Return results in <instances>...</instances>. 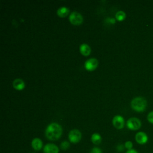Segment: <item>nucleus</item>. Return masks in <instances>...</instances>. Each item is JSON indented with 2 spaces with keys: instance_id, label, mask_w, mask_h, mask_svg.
<instances>
[{
  "instance_id": "obj_9",
  "label": "nucleus",
  "mask_w": 153,
  "mask_h": 153,
  "mask_svg": "<svg viewBox=\"0 0 153 153\" xmlns=\"http://www.w3.org/2000/svg\"><path fill=\"white\" fill-rule=\"evenodd\" d=\"M44 153H59V148L54 143H47L43 148Z\"/></svg>"
},
{
  "instance_id": "obj_2",
  "label": "nucleus",
  "mask_w": 153,
  "mask_h": 153,
  "mask_svg": "<svg viewBox=\"0 0 153 153\" xmlns=\"http://www.w3.org/2000/svg\"><path fill=\"white\" fill-rule=\"evenodd\" d=\"M147 106V102L142 97H137L134 98L131 102V107L133 110L137 112H143Z\"/></svg>"
},
{
  "instance_id": "obj_22",
  "label": "nucleus",
  "mask_w": 153,
  "mask_h": 153,
  "mask_svg": "<svg viewBox=\"0 0 153 153\" xmlns=\"http://www.w3.org/2000/svg\"><path fill=\"white\" fill-rule=\"evenodd\" d=\"M109 19V20H106V21H108L109 22H110V23H112V24H114V23H115V19H114V18H110V19Z\"/></svg>"
},
{
  "instance_id": "obj_19",
  "label": "nucleus",
  "mask_w": 153,
  "mask_h": 153,
  "mask_svg": "<svg viewBox=\"0 0 153 153\" xmlns=\"http://www.w3.org/2000/svg\"><path fill=\"white\" fill-rule=\"evenodd\" d=\"M147 119H148V121L150 123L153 124V111L150 112L148 114Z\"/></svg>"
},
{
  "instance_id": "obj_5",
  "label": "nucleus",
  "mask_w": 153,
  "mask_h": 153,
  "mask_svg": "<svg viewBox=\"0 0 153 153\" xmlns=\"http://www.w3.org/2000/svg\"><path fill=\"white\" fill-rule=\"evenodd\" d=\"M69 19L71 23L74 25H79L82 23L83 21L82 15L77 11L72 12L69 15Z\"/></svg>"
},
{
  "instance_id": "obj_20",
  "label": "nucleus",
  "mask_w": 153,
  "mask_h": 153,
  "mask_svg": "<svg viewBox=\"0 0 153 153\" xmlns=\"http://www.w3.org/2000/svg\"><path fill=\"white\" fill-rule=\"evenodd\" d=\"M126 153H139L137 152V151H136V149H130V150H127Z\"/></svg>"
},
{
  "instance_id": "obj_10",
  "label": "nucleus",
  "mask_w": 153,
  "mask_h": 153,
  "mask_svg": "<svg viewBox=\"0 0 153 153\" xmlns=\"http://www.w3.org/2000/svg\"><path fill=\"white\" fill-rule=\"evenodd\" d=\"M31 146L33 150L36 151H40L43 147V143L41 139L38 137L34 138L31 142Z\"/></svg>"
},
{
  "instance_id": "obj_21",
  "label": "nucleus",
  "mask_w": 153,
  "mask_h": 153,
  "mask_svg": "<svg viewBox=\"0 0 153 153\" xmlns=\"http://www.w3.org/2000/svg\"><path fill=\"white\" fill-rule=\"evenodd\" d=\"M124 147V145H118V146L117 147V149H118V151H122L123 150Z\"/></svg>"
},
{
  "instance_id": "obj_6",
  "label": "nucleus",
  "mask_w": 153,
  "mask_h": 153,
  "mask_svg": "<svg viewBox=\"0 0 153 153\" xmlns=\"http://www.w3.org/2000/svg\"><path fill=\"white\" fill-rule=\"evenodd\" d=\"M135 140L138 144L144 145L148 140V135L143 131H139L135 135Z\"/></svg>"
},
{
  "instance_id": "obj_16",
  "label": "nucleus",
  "mask_w": 153,
  "mask_h": 153,
  "mask_svg": "<svg viewBox=\"0 0 153 153\" xmlns=\"http://www.w3.org/2000/svg\"><path fill=\"white\" fill-rule=\"evenodd\" d=\"M60 147L62 150L66 151L68 149H69V148L70 147V143L69 142H68L66 140H64L60 143Z\"/></svg>"
},
{
  "instance_id": "obj_15",
  "label": "nucleus",
  "mask_w": 153,
  "mask_h": 153,
  "mask_svg": "<svg viewBox=\"0 0 153 153\" xmlns=\"http://www.w3.org/2000/svg\"><path fill=\"white\" fill-rule=\"evenodd\" d=\"M126 13L123 11H118L115 14V18L118 21H122L126 18Z\"/></svg>"
},
{
  "instance_id": "obj_14",
  "label": "nucleus",
  "mask_w": 153,
  "mask_h": 153,
  "mask_svg": "<svg viewBox=\"0 0 153 153\" xmlns=\"http://www.w3.org/2000/svg\"><path fill=\"white\" fill-rule=\"evenodd\" d=\"M91 141L94 145H99L102 142V137L99 133H94L91 136Z\"/></svg>"
},
{
  "instance_id": "obj_13",
  "label": "nucleus",
  "mask_w": 153,
  "mask_h": 153,
  "mask_svg": "<svg viewBox=\"0 0 153 153\" xmlns=\"http://www.w3.org/2000/svg\"><path fill=\"white\" fill-rule=\"evenodd\" d=\"M69 13V9L66 7H60L57 11V14L61 17H65L67 16Z\"/></svg>"
},
{
  "instance_id": "obj_8",
  "label": "nucleus",
  "mask_w": 153,
  "mask_h": 153,
  "mask_svg": "<svg viewBox=\"0 0 153 153\" xmlns=\"http://www.w3.org/2000/svg\"><path fill=\"white\" fill-rule=\"evenodd\" d=\"M112 124L117 129H122L124 126V120L121 115H115L112 119Z\"/></svg>"
},
{
  "instance_id": "obj_7",
  "label": "nucleus",
  "mask_w": 153,
  "mask_h": 153,
  "mask_svg": "<svg viewBox=\"0 0 153 153\" xmlns=\"http://www.w3.org/2000/svg\"><path fill=\"white\" fill-rule=\"evenodd\" d=\"M98 66V61L95 58H90L87 60L84 64L85 68L90 71L94 70Z\"/></svg>"
},
{
  "instance_id": "obj_18",
  "label": "nucleus",
  "mask_w": 153,
  "mask_h": 153,
  "mask_svg": "<svg viewBox=\"0 0 153 153\" xmlns=\"http://www.w3.org/2000/svg\"><path fill=\"white\" fill-rule=\"evenodd\" d=\"M90 153H102V149L99 147H93L90 151Z\"/></svg>"
},
{
  "instance_id": "obj_17",
  "label": "nucleus",
  "mask_w": 153,
  "mask_h": 153,
  "mask_svg": "<svg viewBox=\"0 0 153 153\" xmlns=\"http://www.w3.org/2000/svg\"><path fill=\"white\" fill-rule=\"evenodd\" d=\"M124 148H126L127 150H130V149H133V143L132 142L130 141V140H128V141H126L125 143H124Z\"/></svg>"
},
{
  "instance_id": "obj_11",
  "label": "nucleus",
  "mask_w": 153,
  "mask_h": 153,
  "mask_svg": "<svg viewBox=\"0 0 153 153\" xmlns=\"http://www.w3.org/2000/svg\"><path fill=\"white\" fill-rule=\"evenodd\" d=\"M13 86L16 90H21L25 88V82L22 79L17 78L13 81Z\"/></svg>"
},
{
  "instance_id": "obj_12",
  "label": "nucleus",
  "mask_w": 153,
  "mask_h": 153,
  "mask_svg": "<svg viewBox=\"0 0 153 153\" xmlns=\"http://www.w3.org/2000/svg\"><path fill=\"white\" fill-rule=\"evenodd\" d=\"M79 51L82 55L88 56L91 53V48L88 44L83 43L79 47Z\"/></svg>"
},
{
  "instance_id": "obj_1",
  "label": "nucleus",
  "mask_w": 153,
  "mask_h": 153,
  "mask_svg": "<svg viewBox=\"0 0 153 153\" xmlns=\"http://www.w3.org/2000/svg\"><path fill=\"white\" fill-rule=\"evenodd\" d=\"M62 128L57 123H50L46 128L45 131V137L50 140L55 141L58 140L62 136Z\"/></svg>"
},
{
  "instance_id": "obj_3",
  "label": "nucleus",
  "mask_w": 153,
  "mask_h": 153,
  "mask_svg": "<svg viewBox=\"0 0 153 153\" xmlns=\"http://www.w3.org/2000/svg\"><path fill=\"white\" fill-rule=\"evenodd\" d=\"M82 137V134L81 131L78 129H72L71 130L68 134L69 140L73 143H78Z\"/></svg>"
},
{
  "instance_id": "obj_4",
  "label": "nucleus",
  "mask_w": 153,
  "mask_h": 153,
  "mask_svg": "<svg viewBox=\"0 0 153 153\" xmlns=\"http://www.w3.org/2000/svg\"><path fill=\"white\" fill-rule=\"evenodd\" d=\"M141 121L137 118L131 117L127 121V127L128 129L131 130H139L141 127Z\"/></svg>"
}]
</instances>
